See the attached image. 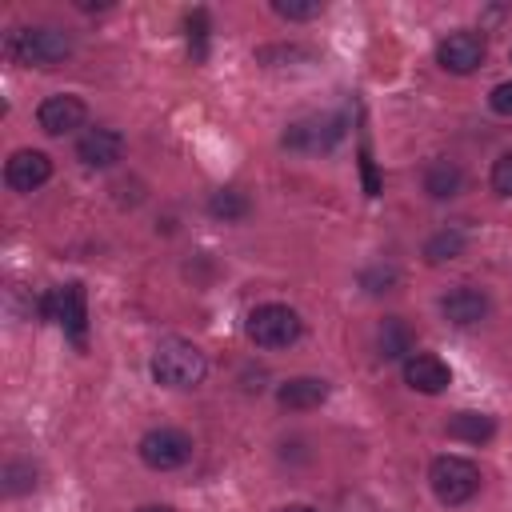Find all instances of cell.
Masks as SVG:
<instances>
[{
  "mask_svg": "<svg viewBox=\"0 0 512 512\" xmlns=\"http://www.w3.org/2000/svg\"><path fill=\"white\" fill-rule=\"evenodd\" d=\"M88 120V104L72 92H56V96H44L40 108H36V124L48 132V136H68L76 128H84Z\"/></svg>",
  "mask_w": 512,
  "mask_h": 512,
  "instance_id": "9",
  "label": "cell"
},
{
  "mask_svg": "<svg viewBox=\"0 0 512 512\" xmlns=\"http://www.w3.org/2000/svg\"><path fill=\"white\" fill-rule=\"evenodd\" d=\"M276 400L280 408L288 412H308V408H320L328 400V380L324 376H292L276 388Z\"/></svg>",
  "mask_w": 512,
  "mask_h": 512,
  "instance_id": "14",
  "label": "cell"
},
{
  "mask_svg": "<svg viewBox=\"0 0 512 512\" xmlns=\"http://www.w3.org/2000/svg\"><path fill=\"white\" fill-rule=\"evenodd\" d=\"M484 36L472 32V28H460V32H448L440 44H436V64L452 76H472L480 64H484Z\"/></svg>",
  "mask_w": 512,
  "mask_h": 512,
  "instance_id": "7",
  "label": "cell"
},
{
  "mask_svg": "<svg viewBox=\"0 0 512 512\" xmlns=\"http://www.w3.org/2000/svg\"><path fill=\"white\" fill-rule=\"evenodd\" d=\"M488 184L496 196H512V152L496 156L492 160V172H488Z\"/></svg>",
  "mask_w": 512,
  "mask_h": 512,
  "instance_id": "23",
  "label": "cell"
},
{
  "mask_svg": "<svg viewBox=\"0 0 512 512\" xmlns=\"http://www.w3.org/2000/svg\"><path fill=\"white\" fill-rule=\"evenodd\" d=\"M136 452L152 472H172V468H184L192 460V436L180 428H152L140 436Z\"/></svg>",
  "mask_w": 512,
  "mask_h": 512,
  "instance_id": "6",
  "label": "cell"
},
{
  "mask_svg": "<svg viewBox=\"0 0 512 512\" xmlns=\"http://www.w3.org/2000/svg\"><path fill=\"white\" fill-rule=\"evenodd\" d=\"M364 284L368 292H388V284H396V268H376V272H364Z\"/></svg>",
  "mask_w": 512,
  "mask_h": 512,
  "instance_id": "25",
  "label": "cell"
},
{
  "mask_svg": "<svg viewBox=\"0 0 512 512\" xmlns=\"http://www.w3.org/2000/svg\"><path fill=\"white\" fill-rule=\"evenodd\" d=\"M272 12L284 20H316L324 12L320 0H272Z\"/></svg>",
  "mask_w": 512,
  "mask_h": 512,
  "instance_id": "21",
  "label": "cell"
},
{
  "mask_svg": "<svg viewBox=\"0 0 512 512\" xmlns=\"http://www.w3.org/2000/svg\"><path fill=\"white\" fill-rule=\"evenodd\" d=\"M464 248H468L464 228H440L436 236H428L424 256H428V264H444V260H456Z\"/></svg>",
  "mask_w": 512,
  "mask_h": 512,
  "instance_id": "19",
  "label": "cell"
},
{
  "mask_svg": "<svg viewBox=\"0 0 512 512\" xmlns=\"http://www.w3.org/2000/svg\"><path fill=\"white\" fill-rule=\"evenodd\" d=\"M376 348H380V360H408L412 356V332L400 316H388L376 332Z\"/></svg>",
  "mask_w": 512,
  "mask_h": 512,
  "instance_id": "17",
  "label": "cell"
},
{
  "mask_svg": "<svg viewBox=\"0 0 512 512\" xmlns=\"http://www.w3.org/2000/svg\"><path fill=\"white\" fill-rule=\"evenodd\" d=\"M340 136H344L340 116H304V120L288 124L284 148H292V152H328Z\"/></svg>",
  "mask_w": 512,
  "mask_h": 512,
  "instance_id": "8",
  "label": "cell"
},
{
  "mask_svg": "<svg viewBox=\"0 0 512 512\" xmlns=\"http://www.w3.org/2000/svg\"><path fill=\"white\" fill-rule=\"evenodd\" d=\"M300 332H304L300 312L288 308V304H276V300L256 304V308L248 312V320H244V336H248L256 348H288V344L300 340Z\"/></svg>",
  "mask_w": 512,
  "mask_h": 512,
  "instance_id": "3",
  "label": "cell"
},
{
  "mask_svg": "<svg viewBox=\"0 0 512 512\" xmlns=\"http://www.w3.org/2000/svg\"><path fill=\"white\" fill-rule=\"evenodd\" d=\"M52 180V160L48 152L40 148H16L8 160H4V184L12 192H36L40 184Z\"/></svg>",
  "mask_w": 512,
  "mask_h": 512,
  "instance_id": "10",
  "label": "cell"
},
{
  "mask_svg": "<svg viewBox=\"0 0 512 512\" xmlns=\"http://www.w3.org/2000/svg\"><path fill=\"white\" fill-rule=\"evenodd\" d=\"M184 28H188V48H192V56L204 60V56H208V12H204V8H192L188 20H184Z\"/></svg>",
  "mask_w": 512,
  "mask_h": 512,
  "instance_id": "20",
  "label": "cell"
},
{
  "mask_svg": "<svg viewBox=\"0 0 512 512\" xmlns=\"http://www.w3.org/2000/svg\"><path fill=\"white\" fill-rule=\"evenodd\" d=\"M440 312H444L448 324L472 328V324H480V320L488 316V296H484V288L460 284V288H452V292L440 296Z\"/></svg>",
  "mask_w": 512,
  "mask_h": 512,
  "instance_id": "13",
  "label": "cell"
},
{
  "mask_svg": "<svg viewBox=\"0 0 512 512\" xmlns=\"http://www.w3.org/2000/svg\"><path fill=\"white\" fill-rule=\"evenodd\" d=\"M40 312H44L52 324H60L64 336H68L76 348H84V340H88V292H84L80 280H68V284L48 288V296L40 300Z\"/></svg>",
  "mask_w": 512,
  "mask_h": 512,
  "instance_id": "4",
  "label": "cell"
},
{
  "mask_svg": "<svg viewBox=\"0 0 512 512\" xmlns=\"http://www.w3.org/2000/svg\"><path fill=\"white\" fill-rule=\"evenodd\" d=\"M148 368H152V380H156L160 388H196V384L208 376L204 352H200L192 340H180V336L160 340Z\"/></svg>",
  "mask_w": 512,
  "mask_h": 512,
  "instance_id": "2",
  "label": "cell"
},
{
  "mask_svg": "<svg viewBox=\"0 0 512 512\" xmlns=\"http://www.w3.org/2000/svg\"><path fill=\"white\" fill-rule=\"evenodd\" d=\"M404 384L412 392H424V396H440L448 384H452V368L436 356V352H412L404 360Z\"/></svg>",
  "mask_w": 512,
  "mask_h": 512,
  "instance_id": "12",
  "label": "cell"
},
{
  "mask_svg": "<svg viewBox=\"0 0 512 512\" xmlns=\"http://www.w3.org/2000/svg\"><path fill=\"white\" fill-rule=\"evenodd\" d=\"M280 512H316L312 504H288V508H280Z\"/></svg>",
  "mask_w": 512,
  "mask_h": 512,
  "instance_id": "27",
  "label": "cell"
},
{
  "mask_svg": "<svg viewBox=\"0 0 512 512\" xmlns=\"http://www.w3.org/2000/svg\"><path fill=\"white\" fill-rule=\"evenodd\" d=\"M28 488H36V468H28L20 460H8L4 464V492L16 496V492H28Z\"/></svg>",
  "mask_w": 512,
  "mask_h": 512,
  "instance_id": "22",
  "label": "cell"
},
{
  "mask_svg": "<svg viewBox=\"0 0 512 512\" xmlns=\"http://www.w3.org/2000/svg\"><path fill=\"white\" fill-rule=\"evenodd\" d=\"M72 36L56 24H24L4 36V56L28 68H60L72 56Z\"/></svg>",
  "mask_w": 512,
  "mask_h": 512,
  "instance_id": "1",
  "label": "cell"
},
{
  "mask_svg": "<svg viewBox=\"0 0 512 512\" xmlns=\"http://www.w3.org/2000/svg\"><path fill=\"white\" fill-rule=\"evenodd\" d=\"M208 212H212L216 220L232 224V220H244V216L252 212V200H248L240 188H216V192L208 196Z\"/></svg>",
  "mask_w": 512,
  "mask_h": 512,
  "instance_id": "18",
  "label": "cell"
},
{
  "mask_svg": "<svg viewBox=\"0 0 512 512\" xmlns=\"http://www.w3.org/2000/svg\"><path fill=\"white\" fill-rule=\"evenodd\" d=\"M460 188H464V168L456 160L440 156V160H432L424 168V192L432 200H452V196H460Z\"/></svg>",
  "mask_w": 512,
  "mask_h": 512,
  "instance_id": "15",
  "label": "cell"
},
{
  "mask_svg": "<svg viewBox=\"0 0 512 512\" xmlns=\"http://www.w3.org/2000/svg\"><path fill=\"white\" fill-rule=\"evenodd\" d=\"M428 484H432V492H436L440 504L460 508V504H468V500L480 492V468H476L468 456H452V452H448V456H436V460H432Z\"/></svg>",
  "mask_w": 512,
  "mask_h": 512,
  "instance_id": "5",
  "label": "cell"
},
{
  "mask_svg": "<svg viewBox=\"0 0 512 512\" xmlns=\"http://www.w3.org/2000/svg\"><path fill=\"white\" fill-rule=\"evenodd\" d=\"M120 156H124V136L116 128L96 124V128L80 132V140H76V160L84 168H112Z\"/></svg>",
  "mask_w": 512,
  "mask_h": 512,
  "instance_id": "11",
  "label": "cell"
},
{
  "mask_svg": "<svg viewBox=\"0 0 512 512\" xmlns=\"http://www.w3.org/2000/svg\"><path fill=\"white\" fill-rule=\"evenodd\" d=\"M136 512H172L168 504H144V508H136Z\"/></svg>",
  "mask_w": 512,
  "mask_h": 512,
  "instance_id": "26",
  "label": "cell"
},
{
  "mask_svg": "<svg viewBox=\"0 0 512 512\" xmlns=\"http://www.w3.org/2000/svg\"><path fill=\"white\" fill-rule=\"evenodd\" d=\"M488 108H492L496 116H512V80H504V84H496V88L488 92Z\"/></svg>",
  "mask_w": 512,
  "mask_h": 512,
  "instance_id": "24",
  "label": "cell"
},
{
  "mask_svg": "<svg viewBox=\"0 0 512 512\" xmlns=\"http://www.w3.org/2000/svg\"><path fill=\"white\" fill-rule=\"evenodd\" d=\"M444 432H448L452 440H464V444H488V440L496 436V420H492L488 412H456V416L444 424Z\"/></svg>",
  "mask_w": 512,
  "mask_h": 512,
  "instance_id": "16",
  "label": "cell"
}]
</instances>
